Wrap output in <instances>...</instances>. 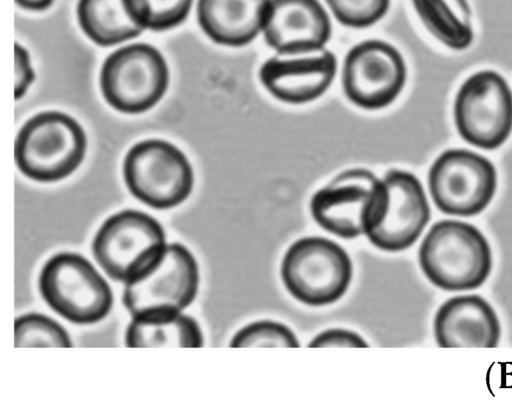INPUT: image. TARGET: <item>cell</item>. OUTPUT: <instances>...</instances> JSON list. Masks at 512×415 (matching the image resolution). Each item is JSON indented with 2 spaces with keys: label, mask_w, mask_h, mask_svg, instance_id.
<instances>
[{
  "label": "cell",
  "mask_w": 512,
  "mask_h": 415,
  "mask_svg": "<svg viewBox=\"0 0 512 415\" xmlns=\"http://www.w3.org/2000/svg\"><path fill=\"white\" fill-rule=\"evenodd\" d=\"M418 256L427 279L447 291L480 287L492 267L484 235L473 225L457 220L436 222L424 237Z\"/></svg>",
  "instance_id": "cell-1"
},
{
  "label": "cell",
  "mask_w": 512,
  "mask_h": 415,
  "mask_svg": "<svg viewBox=\"0 0 512 415\" xmlns=\"http://www.w3.org/2000/svg\"><path fill=\"white\" fill-rule=\"evenodd\" d=\"M86 149V134L74 118L59 111H45L20 128L15 162L20 172L34 181L56 182L81 165Z\"/></svg>",
  "instance_id": "cell-2"
},
{
  "label": "cell",
  "mask_w": 512,
  "mask_h": 415,
  "mask_svg": "<svg viewBox=\"0 0 512 415\" xmlns=\"http://www.w3.org/2000/svg\"><path fill=\"white\" fill-rule=\"evenodd\" d=\"M166 246L165 231L155 218L126 209L102 223L93 239L92 253L108 277L127 284L149 272Z\"/></svg>",
  "instance_id": "cell-3"
},
{
  "label": "cell",
  "mask_w": 512,
  "mask_h": 415,
  "mask_svg": "<svg viewBox=\"0 0 512 415\" xmlns=\"http://www.w3.org/2000/svg\"><path fill=\"white\" fill-rule=\"evenodd\" d=\"M353 266L348 253L318 236L296 240L284 254L281 278L290 295L309 306L338 301L348 290Z\"/></svg>",
  "instance_id": "cell-4"
},
{
  "label": "cell",
  "mask_w": 512,
  "mask_h": 415,
  "mask_svg": "<svg viewBox=\"0 0 512 415\" xmlns=\"http://www.w3.org/2000/svg\"><path fill=\"white\" fill-rule=\"evenodd\" d=\"M39 291L53 311L75 324L99 322L113 306L109 284L78 253L61 252L48 259L39 275Z\"/></svg>",
  "instance_id": "cell-5"
},
{
  "label": "cell",
  "mask_w": 512,
  "mask_h": 415,
  "mask_svg": "<svg viewBox=\"0 0 512 415\" xmlns=\"http://www.w3.org/2000/svg\"><path fill=\"white\" fill-rule=\"evenodd\" d=\"M123 177L137 200L160 210L182 204L194 185L193 169L185 154L161 139L133 145L123 161Z\"/></svg>",
  "instance_id": "cell-6"
},
{
  "label": "cell",
  "mask_w": 512,
  "mask_h": 415,
  "mask_svg": "<svg viewBox=\"0 0 512 415\" xmlns=\"http://www.w3.org/2000/svg\"><path fill=\"white\" fill-rule=\"evenodd\" d=\"M101 93L115 110L140 114L165 95L169 69L160 51L146 43L117 49L104 61L99 77Z\"/></svg>",
  "instance_id": "cell-7"
},
{
  "label": "cell",
  "mask_w": 512,
  "mask_h": 415,
  "mask_svg": "<svg viewBox=\"0 0 512 415\" xmlns=\"http://www.w3.org/2000/svg\"><path fill=\"white\" fill-rule=\"evenodd\" d=\"M199 283L194 255L184 245L171 243L149 272L125 284L122 301L132 318L181 313L196 298Z\"/></svg>",
  "instance_id": "cell-8"
},
{
  "label": "cell",
  "mask_w": 512,
  "mask_h": 415,
  "mask_svg": "<svg viewBox=\"0 0 512 415\" xmlns=\"http://www.w3.org/2000/svg\"><path fill=\"white\" fill-rule=\"evenodd\" d=\"M458 133L485 150L500 147L512 132V91L497 72L483 70L467 78L454 102Z\"/></svg>",
  "instance_id": "cell-9"
},
{
  "label": "cell",
  "mask_w": 512,
  "mask_h": 415,
  "mask_svg": "<svg viewBox=\"0 0 512 415\" xmlns=\"http://www.w3.org/2000/svg\"><path fill=\"white\" fill-rule=\"evenodd\" d=\"M428 185L441 212L470 217L482 212L493 199L497 173L487 158L465 149H450L432 164Z\"/></svg>",
  "instance_id": "cell-10"
},
{
  "label": "cell",
  "mask_w": 512,
  "mask_h": 415,
  "mask_svg": "<svg viewBox=\"0 0 512 415\" xmlns=\"http://www.w3.org/2000/svg\"><path fill=\"white\" fill-rule=\"evenodd\" d=\"M406 65L399 51L380 40L355 45L346 55L342 84L346 97L367 110L389 106L406 82Z\"/></svg>",
  "instance_id": "cell-11"
},
{
  "label": "cell",
  "mask_w": 512,
  "mask_h": 415,
  "mask_svg": "<svg viewBox=\"0 0 512 415\" xmlns=\"http://www.w3.org/2000/svg\"><path fill=\"white\" fill-rule=\"evenodd\" d=\"M384 196L380 213L365 233L380 250L398 252L412 246L430 219V207L415 175L392 169L382 178Z\"/></svg>",
  "instance_id": "cell-12"
},
{
  "label": "cell",
  "mask_w": 512,
  "mask_h": 415,
  "mask_svg": "<svg viewBox=\"0 0 512 415\" xmlns=\"http://www.w3.org/2000/svg\"><path fill=\"white\" fill-rule=\"evenodd\" d=\"M382 181L367 169L343 171L312 197L310 211L325 231L343 239L364 234Z\"/></svg>",
  "instance_id": "cell-13"
},
{
  "label": "cell",
  "mask_w": 512,
  "mask_h": 415,
  "mask_svg": "<svg viewBox=\"0 0 512 415\" xmlns=\"http://www.w3.org/2000/svg\"><path fill=\"white\" fill-rule=\"evenodd\" d=\"M262 32L278 54L301 55L322 50L331 22L318 0H269Z\"/></svg>",
  "instance_id": "cell-14"
},
{
  "label": "cell",
  "mask_w": 512,
  "mask_h": 415,
  "mask_svg": "<svg viewBox=\"0 0 512 415\" xmlns=\"http://www.w3.org/2000/svg\"><path fill=\"white\" fill-rule=\"evenodd\" d=\"M337 72V59L327 50L294 59L271 58L259 71L265 89L277 100L304 104L322 96Z\"/></svg>",
  "instance_id": "cell-15"
},
{
  "label": "cell",
  "mask_w": 512,
  "mask_h": 415,
  "mask_svg": "<svg viewBox=\"0 0 512 415\" xmlns=\"http://www.w3.org/2000/svg\"><path fill=\"white\" fill-rule=\"evenodd\" d=\"M433 327L437 344L443 348H492L501 335L496 312L478 295H460L444 302Z\"/></svg>",
  "instance_id": "cell-16"
},
{
  "label": "cell",
  "mask_w": 512,
  "mask_h": 415,
  "mask_svg": "<svg viewBox=\"0 0 512 415\" xmlns=\"http://www.w3.org/2000/svg\"><path fill=\"white\" fill-rule=\"evenodd\" d=\"M269 0H198L197 19L215 43L240 47L262 31Z\"/></svg>",
  "instance_id": "cell-17"
},
{
  "label": "cell",
  "mask_w": 512,
  "mask_h": 415,
  "mask_svg": "<svg viewBox=\"0 0 512 415\" xmlns=\"http://www.w3.org/2000/svg\"><path fill=\"white\" fill-rule=\"evenodd\" d=\"M125 343L130 348L203 346L204 339L198 322L182 312L171 315L133 317Z\"/></svg>",
  "instance_id": "cell-18"
},
{
  "label": "cell",
  "mask_w": 512,
  "mask_h": 415,
  "mask_svg": "<svg viewBox=\"0 0 512 415\" xmlns=\"http://www.w3.org/2000/svg\"><path fill=\"white\" fill-rule=\"evenodd\" d=\"M77 19L85 35L99 46H113L144 30L131 17L125 0H79Z\"/></svg>",
  "instance_id": "cell-19"
},
{
  "label": "cell",
  "mask_w": 512,
  "mask_h": 415,
  "mask_svg": "<svg viewBox=\"0 0 512 415\" xmlns=\"http://www.w3.org/2000/svg\"><path fill=\"white\" fill-rule=\"evenodd\" d=\"M420 21L440 43L452 50L468 48L474 39L467 0H412Z\"/></svg>",
  "instance_id": "cell-20"
},
{
  "label": "cell",
  "mask_w": 512,
  "mask_h": 415,
  "mask_svg": "<svg viewBox=\"0 0 512 415\" xmlns=\"http://www.w3.org/2000/svg\"><path fill=\"white\" fill-rule=\"evenodd\" d=\"M127 9L144 30L165 31L188 17L193 0H125Z\"/></svg>",
  "instance_id": "cell-21"
},
{
  "label": "cell",
  "mask_w": 512,
  "mask_h": 415,
  "mask_svg": "<svg viewBox=\"0 0 512 415\" xmlns=\"http://www.w3.org/2000/svg\"><path fill=\"white\" fill-rule=\"evenodd\" d=\"M15 347H72L66 330L52 318L29 313L15 319Z\"/></svg>",
  "instance_id": "cell-22"
},
{
  "label": "cell",
  "mask_w": 512,
  "mask_h": 415,
  "mask_svg": "<svg viewBox=\"0 0 512 415\" xmlns=\"http://www.w3.org/2000/svg\"><path fill=\"white\" fill-rule=\"evenodd\" d=\"M231 347H299L295 334L286 325L261 320L241 328L232 338Z\"/></svg>",
  "instance_id": "cell-23"
},
{
  "label": "cell",
  "mask_w": 512,
  "mask_h": 415,
  "mask_svg": "<svg viewBox=\"0 0 512 415\" xmlns=\"http://www.w3.org/2000/svg\"><path fill=\"white\" fill-rule=\"evenodd\" d=\"M335 18L353 28L369 27L386 14L390 0H325Z\"/></svg>",
  "instance_id": "cell-24"
},
{
  "label": "cell",
  "mask_w": 512,
  "mask_h": 415,
  "mask_svg": "<svg viewBox=\"0 0 512 415\" xmlns=\"http://www.w3.org/2000/svg\"><path fill=\"white\" fill-rule=\"evenodd\" d=\"M309 347H367L366 341L357 333L346 329H328L315 336Z\"/></svg>",
  "instance_id": "cell-25"
},
{
  "label": "cell",
  "mask_w": 512,
  "mask_h": 415,
  "mask_svg": "<svg viewBox=\"0 0 512 415\" xmlns=\"http://www.w3.org/2000/svg\"><path fill=\"white\" fill-rule=\"evenodd\" d=\"M15 99L24 96L33 83L35 74L28 51L19 43H15Z\"/></svg>",
  "instance_id": "cell-26"
},
{
  "label": "cell",
  "mask_w": 512,
  "mask_h": 415,
  "mask_svg": "<svg viewBox=\"0 0 512 415\" xmlns=\"http://www.w3.org/2000/svg\"><path fill=\"white\" fill-rule=\"evenodd\" d=\"M16 4L29 11H44L48 9L54 0H15Z\"/></svg>",
  "instance_id": "cell-27"
}]
</instances>
